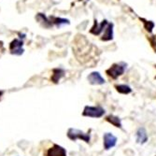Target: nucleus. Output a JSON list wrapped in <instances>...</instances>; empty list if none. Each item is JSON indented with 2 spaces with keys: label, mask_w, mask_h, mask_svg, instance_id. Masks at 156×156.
Here are the masks:
<instances>
[{
  "label": "nucleus",
  "mask_w": 156,
  "mask_h": 156,
  "mask_svg": "<svg viewBox=\"0 0 156 156\" xmlns=\"http://www.w3.org/2000/svg\"><path fill=\"white\" fill-rule=\"evenodd\" d=\"M126 67H127V65L125 63H122V62L116 63V64H113L108 69H107L106 73L108 77L116 80L117 78H119L124 73Z\"/></svg>",
  "instance_id": "f257e3e1"
},
{
  "label": "nucleus",
  "mask_w": 156,
  "mask_h": 156,
  "mask_svg": "<svg viewBox=\"0 0 156 156\" xmlns=\"http://www.w3.org/2000/svg\"><path fill=\"white\" fill-rule=\"evenodd\" d=\"M67 136L69 139L71 140H77V139H81L85 141L86 143H89L91 140V130H89L87 133H84L83 131L74 129V128H70L67 131Z\"/></svg>",
  "instance_id": "f03ea898"
},
{
  "label": "nucleus",
  "mask_w": 156,
  "mask_h": 156,
  "mask_svg": "<svg viewBox=\"0 0 156 156\" xmlns=\"http://www.w3.org/2000/svg\"><path fill=\"white\" fill-rule=\"evenodd\" d=\"M105 109L101 107H91L86 106L83 109L82 115L84 117H91V118H101L105 114Z\"/></svg>",
  "instance_id": "7ed1b4c3"
},
{
  "label": "nucleus",
  "mask_w": 156,
  "mask_h": 156,
  "mask_svg": "<svg viewBox=\"0 0 156 156\" xmlns=\"http://www.w3.org/2000/svg\"><path fill=\"white\" fill-rule=\"evenodd\" d=\"M23 42L21 39L15 38L10 42L9 45V50L11 54H15V55H22L24 51L23 48Z\"/></svg>",
  "instance_id": "20e7f679"
},
{
  "label": "nucleus",
  "mask_w": 156,
  "mask_h": 156,
  "mask_svg": "<svg viewBox=\"0 0 156 156\" xmlns=\"http://www.w3.org/2000/svg\"><path fill=\"white\" fill-rule=\"evenodd\" d=\"M103 140H104V148L107 151L115 147L117 144V137L111 133H105L103 136Z\"/></svg>",
  "instance_id": "39448f33"
},
{
  "label": "nucleus",
  "mask_w": 156,
  "mask_h": 156,
  "mask_svg": "<svg viewBox=\"0 0 156 156\" xmlns=\"http://www.w3.org/2000/svg\"><path fill=\"white\" fill-rule=\"evenodd\" d=\"M87 79L92 85H102V84H105V82H106L105 79L101 76V74L96 71L89 74Z\"/></svg>",
  "instance_id": "423d86ee"
},
{
  "label": "nucleus",
  "mask_w": 156,
  "mask_h": 156,
  "mask_svg": "<svg viewBox=\"0 0 156 156\" xmlns=\"http://www.w3.org/2000/svg\"><path fill=\"white\" fill-rule=\"evenodd\" d=\"M47 156H66V151L62 146L54 144L48 150Z\"/></svg>",
  "instance_id": "0eeeda50"
},
{
  "label": "nucleus",
  "mask_w": 156,
  "mask_h": 156,
  "mask_svg": "<svg viewBox=\"0 0 156 156\" xmlns=\"http://www.w3.org/2000/svg\"><path fill=\"white\" fill-rule=\"evenodd\" d=\"M108 21H107V20L102 21L100 23H97V21H94V26L91 28L90 32H91L92 34L95 35V36L100 35V34H101V33L106 29V27L108 26Z\"/></svg>",
  "instance_id": "6e6552de"
},
{
  "label": "nucleus",
  "mask_w": 156,
  "mask_h": 156,
  "mask_svg": "<svg viewBox=\"0 0 156 156\" xmlns=\"http://www.w3.org/2000/svg\"><path fill=\"white\" fill-rule=\"evenodd\" d=\"M136 140L138 144H144L148 141V135L147 131L144 127H140L137 129L136 133Z\"/></svg>",
  "instance_id": "1a4fd4ad"
},
{
  "label": "nucleus",
  "mask_w": 156,
  "mask_h": 156,
  "mask_svg": "<svg viewBox=\"0 0 156 156\" xmlns=\"http://www.w3.org/2000/svg\"><path fill=\"white\" fill-rule=\"evenodd\" d=\"M36 19L38 21L39 23L42 24V26H44L45 28H51L52 27V23L51 22V19L48 18L45 14L43 13H38L37 15L36 16Z\"/></svg>",
  "instance_id": "9d476101"
},
{
  "label": "nucleus",
  "mask_w": 156,
  "mask_h": 156,
  "mask_svg": "<svg viewBox=\"0 0 156 156\" xmlns=\"http://www.w3.org/2000/svg\"><path fill=\"white\" fill-rule=\"evenodd\" d=\"M112 38H113V24L108 23V26L106 27V29L104 30V34L101 39L104 41H109Z\"/></svg>",
  "instance_id": "9b49d317"
},
{
  "label": "nucleus",
  "mask_w": 156,
  "mask_h": 156,
  "mask_svg": "<svg viewBox=\"0 0 156 156\" xmlns=\"http://www.w3.org/2000/svg\"><path fill=\"white\" fill-rule=\"evenodd\" d=\"M64 76H65V70H63L61 68H55L52 70L51 80L54 83H57Z\"/></svg>",
  "instance_id": "f8f14e48"
},
{
  "label": "nucleus",
  "mask_w": 156,
  "mask_h": 156,
  "mask_svg": "<svg viewBox=\"0 0 156 156\" xmlns=\"http://www.w3.org/2000/svg\"><path fill=\"white\" fill-rule=\"evenodd\" d=\"M106 121L108 122L109 123H111L112 125H114L115 127H118V128H122V122H121V119L118 116L108 115V116L106 117Z\"/></svg>",
  "instance_id": "ddd939ff"
},
{
  "label": "nucleus",
  "mask_w": 156,
  "mask_h": 156,
  "mask_svg": "<svg viewBox=\"0 0 156 156\" xmlns=\"http://www.w3.org/2000/svg\"><path fill=\"white\" fill-rule=\"evenodd\" d=\"M51 22L52 23V26L55 25L57 27H60L62 25H66V24H69V21L67 19H64V18H57V17H50Z\"/></svg>",
  "instance_id": "4468645a"
},
{
  "label": "nucleus",
  "mask_w": 156,
  "mask_h": 156,
  "mask_svg": "<svg viewBox=\"0 0 156 156\" xmlns=\"http://www.w3.org/2000/svg\"><path fill=\"white\" fill-rule=\"evenodd\" d=\"M115 89L118 93L122 94H128L130 93H132V89L130 86L126 84H119V85H115Z\"/></svg>",
  "instance_id": "2eb2a0df"
},
{
  "label": "nucleus",
  "mask_w": 156,
  "mask_h": 156,
  "mask_svg": "<svg viewBox=\"0 0 156 156\" xmlns=\"http://www.w3.org/2000/svg\"><path fill=\"white\" fill-rule=\"evenodd\" d=\"M141 21H143L144 23V27H145V29L148 31V32H151L152 29H153V27H154V23L151 21H146L144 19H141Z\"/></svg>",
  "instance_id": "dca6fc26"
},
{
  "label": "nucleus",
  "mask_w": 156,
  "mask_h": 156,
  "mask_svg": "<svg viewBox=\"0 0 156 156\" xmlns=\"http://www.w3.org/2000/svg\"><path fill=\"white\" fill-rule=\"evenodd\" d=\"M2 94H3V92H2V91H0V97L2 96Z\"/></svg>",
  "instance_id": "f3484780"
}]
</instances>
